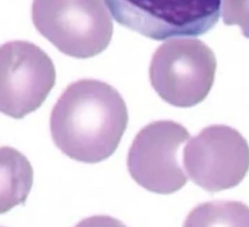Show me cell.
Listing matches in <instances>:
<instances>
[{"label": "cell", "mask_w": 249, "mask_h": 227, "mask_svg": "<svg viewBox=\"0 0 249 227\" xmlns=\"http://www.w3.org/2000/svg\"><path fill=\"white\" fill-rule=\"evenodd\" d=\"M128 123L124 99L108 83L83 79L68 86L53 109V140L73 160L97 163L114 154Z\"/></svg>", "instance_id": "cell-1"}, {"label": "cell", "mask_w": 249, "mask_h": 227, "mask_svg": "<svg viewBox=\"0 0 249 227\" xmlns=\"http://www.w3.org/2000/svg\"><path fill=\"white\" fill-rule=\"evenodd\" d=\"M32 21L59 51L79 59L104 51L113 33L103 0H33Z\"/></svg>", "instance_id": "cell-2"}, {"label": "cell", "mask_w": 249, "mask_h": 227, "mask_svg": "<svg viewBox=\"0 0 249 227\" xmlns=\"http://www.w3.org/2000/svg\"><path fill=\"white\" fill-rule=\"evenodd\" d=\"M216 65L213 51L204 42L192 38L169 40L152 57L151 85L167 103L191 108L208 96Z\"/></svg>", "instance_id": "cell-3"}, {"label": "cell", "mask_w": 249, "mask_h": 227, "mask_svg": "<svg viewBox=\"0 0 249 227\" xmlns=\"http://www.w3.org/2000/svg\"><path fill=\"white\" fill-rule=\"evenodd\" d=\"M117 22L162 41L202 36L217 23L221 0H105Z\"/></svg>", "instance_id": "cell-4"}, {"label": "cell", "mask_w": 249, "mask_h": 227, "mask_svg": "<svg viewBox=\"0 0 249 227\" xmlns=\"http://www.w3.org/2000/svg\"><path fill=\"white\" fill-rule=\"evenodd\" d=\"M189 139V131L174 121L148 124L136 135L127 156L133 179L159 195L182 189L188 182L182 166V146Z\"/></svg>", "instance_id": "cell-5"}, {"label": "cell", "mask_w": 249, "mask_h": 227, "mask_svg": "<svg viewBox=\"0 0 249 227\" xmlns=\"http://www.w3.org/2000/svg\"><path fill=\"white\" fill-rule=\"evenodd\" d=\"M183 166L197 186L210 193L239 185L249 170V145L237 130L212 125L187 143Z\"/></svg>", "instance_id": "cell-6"}, {"label": "cell", "mask_w": 249, "mask_h": 227, "mask_svg": "<svg viewBox=\"0 0 249 227\" xmlns=\"http://www.w3.org/2000/svg\"><path fill=\"white\" fill-rule=\"evenodd\" d=\"M55 83V69L34 44L12 41L0 51V109L20 119L38 109Z\"/></svg>", "instance_id": "cell-7"}, {"label": "cell", "mask_w": 249, "mask_h": 227, "mask_svg": "<svg viewBox=\"0 0 249 227\" xmlns=\"http://www.w3.org/2000/svg\"><path fill=\"white\" fill-rule=\"evenodd\" d=\"M1 213L24 203L33 183V170L26 157L11 147L1 151Z\"/></svg>", "instance_id": "cell-8"}, {"label": "cell", "mask_w": 249, "mask_h": 227, "mask_svg": "<svg viewBox=\"0 0 249 227\" xmlns=\"http://www.w3.org/2000/svg\"><path fill=\"white\" fill-rule=\"evenodd\" d=\"M183 227H249V207L239 201L203 202L189 213Z\"/></svg>", "instance_id": "cell-9"}, {"label": "cell", "mask_w": 249, "mask_h": 227, "mask_svg": "<svg viewBox=\"0 0 249 227\" xmlns=\"http://www.w3.org/2000/svg\"><path fill=\"white\" fill-rule=\"evenodd\" d=\"M223 22L226 25H238L249 38V0H223Z\"/></svg>", "instance_id": "cell-10"}, {"label": "cell", "mask_w": 249, "mask_h": 227, "mask_svg": "<svg viewBox=\"0 0 249 227\" xmlns=\"http://www.w3.org/2000/svg\"><path fill=\"white\" fill-rule=\"evenodd\" d=\"M75 227H127L124 223L109 216H93L87 217Z\"/></svg>", "instance_id": "cell-11"}]
</instances>
